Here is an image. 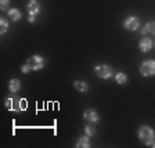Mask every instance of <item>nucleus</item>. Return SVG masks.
<instances>
[{
	"label": "nucleus",
	"instance_id": "f257e3e1",
	"mask_svg": "<svg viewBox=\"0 0 155 148\" xmlns=\"http://www.w3.org/2000/svg\"><path fill=\"white\" fill-rule=\"evenodd\" d=\"M46 65V60L42 57V55H32V57H29L26 60V62L21 67V72L22 74H29L31 71H40L43 69Z\"/></svg>",
	"mask_w": 155,
	"mask_h": 148
},
{
	"label": "nucleus",
	"instance_id": "f03ea898",
	"mask_svg": "<svg viewBox=\"0 0 155 148\" xmlns=\"http://www.w3.org/2000/svg\"><path fill=\"white\" fill-rule=\"evenodd\" d=\"M137 136H139L140 141H141L144 145H147V147H150L151 143L155 140V132L151 126H148V125L140 126L139 130H137Z\"/></svg>",
	"mask_w": 155,
	"mask_h": 148
},
{
	"label": "nucleus",
	"instance_id": "7ed1b4c3",
	"mask_svg": "<svg viewBox=\"0 0 155 148\" xmlns=\"http://www.w3.org/2000/svg\"><path fill=\"white\" fill-rule=\"evenodd\" d=\"M6 104V108L10 111H14V112H21L26 108V101L21 97H17V96H10L6 98L4 101Z\"/></svg>",
	"mask_w": 155,
	"mask_h": 148
},
{
	"label": "nucleus",
	"instance_id": "20e7f679",
	"mask_svg": "<svg viewBox=\"0 0 155 148\" xmlns=\"http://www.w3.org/2000/svg\"><path fill=\"white\" fill-rule=\"evenodd\" d=\"M26 10H28V19L31 24H35L36 22V15L40 13L42 10V6L39 3L38 0H29L28 2V6H26Z\"/></svg>",
	"mask_w": 155,
	"mask_h": 148
},
{
	"label": "nucleus",
	"instance_id": "39448f33",
	"mask_svg": "<svg viewBox=\"0 0 155 148\" xmlns=\"http://www.w3.org/2000/svg\"><path fill=\"white\" fill-rule=\"evenodd\" d=\"M94 72H96V75L98 77H101V79H110L114 75L112 67H110V65H107V64L96 65V67H94Z\"/></svg>",
	"mask_w": 155,
	"mask_h": 148
},
{
	"label": "nucleus",
	"instance_id": "423d86ee",
	"mask_svg": "<svg viewBox=\"0 0 155 148\" xmlns=\"http://www.w3.org/2000/svg\"><path fill=\"white\" fill-rule=\"evenodd\" d=\"M140 74L145 77L154 76L155 75V60H145L140 65Z\"/></svg>",
	"mask_w": 155,
	"mask_h": 148
},
{
	"label": "nucleus",
	"instance_id": "0eeeda50",
	"mask_svg": "<svg viewBox=\"0 0 155 148\" xmlns=\"http://www.w3.org/2000/svg\"><path fill=\"white\" fill-rule=\"evenodd\" d=\"M123 28L126 31H137L140 28V18L136 15H129L123 21Z\"/></svg>",
	"mask_w": 155,
	"mask_h": 148
},
{
	"label": "nucleus",
	"instance_id": "6e6552de",
	"mask_svg": "<svg viewBox=\"0 0 155 148\" xmlns=\"http://www.w3.org/2000/svg\"><path fill=\"white\" fill-rule=\"evenodd\" d=\"M83 119L89 123H97L100 120V115L94 110H86L83 112Z\"/></svg>",
	"mask_w": 155,
	"mask_h": 148
},
{
	"label": "nucleus",
	"instance_id": "1a4fd4ad",
	"mask_svg": "<svg viewBox=\"0 0 155 148\" xmlns=\"http://www.w3.org/2000/svg\"><path fill=\"white\" fill-rule=\"evenodd\" d=\"M152 46H154V42H152L150 38H145V36L140 40V43H139L140 51H143V53H148L152 48Z\"/></svg>",
	"mask_w": 155,
	"mask_h": 148
},
{
	"label": "nucleus",
	"instance_id": "9d476101",
	"mask_svg": "<svg viewBox=\"0 0 155 148\" xmlns=\"http://www.w3.org/2000/svg\"><path fill=\"white\" fill-rule=\"evenodd\" d=\"M76 148H90L91 147V143H90V136H81L79 139L76 140V144H75Z\"/></svg>",
	"mask_w": 155,
	"mask_h": 148
},
{
	"label": "nucleus",
	"instance_id": "9b49d317",
	"mask_svg": "<svg viewBox=\"0 0 155 148\" xmlns=\"http://www.w3.org/2000/svg\"><path fill=\"white\" fill-rule=\"evenodd\" d=\"M7 15H8L10 19H13V22H17V21H19V19L22 18V14H21V11H19L18 8H10L8 11H7Z\"/></svg>",
	"mask_w": 155,
	"mask_h": 148
},
{
	"label": "nucleus",
	"instance_id": "f8f14e48",
	"mask_svg": "<svg viewBox=\"0 0 155 148\" xmlns=\"http://www.w3.org/2000/svg\"><path fill=\"white\" fill-rule=\"evenodd\" d=\"M74 87L79 91V93H86V91H89V84H87L84 81H76L74 83Z\"/></svg>",
	"mask_w": 155,
	"mask_h": 148
},
{
	"label": "nucleus",
	"instance_id": "ddd939ff",
	"mask_svg": "<svg viewBox=\"0 0 155 148\" xmlns=\"http://www.w3.org/2000/svg\"><path fill=\"white\" fill-rule=\"evenodd\" d=\"M19 89H21V82H19L18 79H11V81L8 82V90L11 91V93H17Z\"/></svg>",
	"mask_w": 155,
	"mask_h": 148
},
{
	"label": "nucleus",
	"instance_id": "4468645a",
	"mask_svg": "<svg viewBox=\"0 0 155 148\" xmlns=\"http://www.w3.org/2000/svg\"><path fill=\"white\" fill-rule=\"evenodd\" d=\"M140 32H141V35H145V33H152V35H155V21H150L144 28H141Z\"/></svg>",
	"mask_w": 155,
	"mask_h": 148
},
{
	"label": "nucleus",
	"instance_id": "2eb2a0df",
	"mask_svg": "<svg viewBox=\"0 0 155 148\" xmlns=\"http://www.w3.org/2000/svg\"><path fill=\"white\" fill-rule=\"evenodd\" d=\"M115 82L118 84L127 83V75H126L125 72H116V74H115Z\"/></svg>",
	"mask_w": 155,
	"mask_h": 148
},
{
	"label": "nucleus",
	"instance_id": "dca6fc26",
	"mask_svg": "<svg viewBox=\"0 0 155 148\" xmlns=\"http://www.w3.org/2000/svg\"><path fill=\"white\" fill-rule=\"evenodd\" d=\"M7 31H8V21H7L4 17L0 18V33L2 35H6Z\"/></svg>",
	"mask_w": 155,
	"mask_h": 148
},
{
	"label": "nucleus",
	"instance_id": "f3484780",
	"mask_svg": "<svg viewBox=\"0 0 155 148\" xmlns=\"http://www.w3.org/2000/svg\"><path fill=\"white\" fill-rule=\"evenodd\" d=\"M84 133H86L87 136H90V137H91V136L96 134V127H94L93 125H90V123H89V125L84 127Z\"/></svg>",
	"mask_w": 155,
	"mask_h": 148
},
{
	"label": "nucleus",
	"instance_id": "a211bd4d",
	"mask_svg": "<svg viewBox=\"0 0 155 148\" xmlns=\"http://www.w3.org/2000/svg\"><path fill=\"white\" fill-rule=\"evenodd\" d=\"M8 4H10V0H0V8L2 11H8Z\"/></svg>",
	"mask_w": 155,
	"mask_h": 148
},
{
	"label": "nucleus",
	"instance_id": "6ab92c4d",
	"mask_svg": "<svg viewBox=\"0 0 155 148\" xmlns=\"http://www.w3.org/2000/svg\"><path fill=\"white\" fill-rule=\"evenodd\" d=\"M150 147H152V148H155V140H154V141H152V143H151V145H150Z\"/></svg>",
	"mask_w": 155,
	"mask_h": 148
},
{
	"label": "nucleus",
	"instance_id": "aec40b11",
	"mask_svg": "<svg viewBox=\"0 0 155 148\" xmlns=\"http://www.w3.org/2000/svg\"><path fill=\"white\" fill-rule=\"evenodd\" d=\"M154 46H155V42H154Z\"/></svg>",
	"mask_w": 155,
	"mask_h": 148
}]
</instances>
